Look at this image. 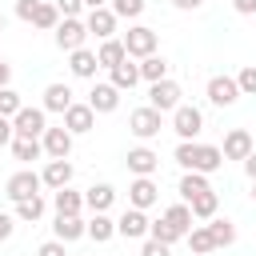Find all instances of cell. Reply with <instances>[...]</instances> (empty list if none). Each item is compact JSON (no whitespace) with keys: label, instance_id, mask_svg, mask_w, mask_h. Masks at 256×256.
I'll return each instance as SVG.
<instances>
[{"label":"cell","instance_id":"obj_1","mask_svg":"<svg viewBox=\"0 0 256 256\" xmlns=\"http://www.w3.org/2000/svg\"><path fill=\"white\" fill-rule=\"evenodd\" d=\"M40 188H44V180H40V172H32V168H24V172H16V176H8V184H4V196H8L12 204H20V200H28V196H40Z\"/></svg>","mask_w":256,"mask_h":256},{"label":"cell","instance_id":"obj_2","mask_svg":"<svg viewBox=\"0 0 256 256\" xmlns=\"http://www.w3.org/2000/svg\"><path fill=\"white\" fill-rule=\"evenodd\" d=\"M160 128H164V112H156L152 104H148V108H136V112L128 116V132H132V136H140V140L160 136Z\"/></svg>","mask_w":256,"mask_h":256},{"label":"cell","instance_id":"obj_3","mask_svg":"<svg viewBox=\"0 0 256 256\" xmlns=\"http://www.w3.org/2000/svg\"><path fill=\"white\" fill-rule=\"evenodd\" d=\"M200 128H204V112H200L196 104H180V108L172 112V132H176L180 140H196Z\"/></svg>","mask_w":256,"mask_h":256},{"label":"cell","instance_id":"obj_4","mask_svg":"<svg viewBox=\"0 0 256 256\" xmlns=\"http://www.w3.org/2000/svg\"><path fill=\"white\" fill-rule=\"evenodd\" d=\"M124 48H128V56L148 60V56H156V32H152L148 24H132V28L124 32Z\"/></svg>","mask_w":256,"mask_h":256},{"label":"cell","instance_id":"obj_5","mask_svg":"<svg viewBox=\"0 0 256 256\" xmlns=\"http://www.w3.org/2000/svg\"><path fill=\"white\" fill-rule=\"evenodd\" d=\"M12 128H16V136L40 140V136L48 132V124H44V108H20V112L12 116Z\"/></svg>","mask_w":256,"mask_h":256},{"label":"cell","instance_id":"obj_6","mask_svg":"<svg viewBox=\"0 0 256 256\" xmlns=\"http://www.w3.org/2000/svg\"><path fill=\"white\" fill-rule=\"evenodd\" d=\"M84 40H88L84 20H60L56 24V48L60 52H76V48H84Z\"/></svg>","mask_w":256,"mask_h":256},{"label":"cell","instance_id":"obj_7","mask_svg":"<svg viewBox=\"0 0 256 256\" xmlns=\"http://www.w3.org/2000/svg\"><path fill=\"white\" fill-rule=\"evenodd\" d=\"M208 100H212L216 108H232V104L240 100L236 76H212V80H208Z\"/></svg>","mask_w":256,"mask_h":256},{"label":"cell","instance_id":"obj_8","mask_svg":"<svg viewBox=\"0 0 256 256\" xmlns=\"http://www.w3.org/2000/svg\"><path fill=\"white\" fill-rule=\"evenodd\" d=\"M160 200V188H156V180L152 176H136L132 184H128V208H152Z\"/></svg>","mask_w":256,"mask_h":256},{"label":"cell","instance_id":"obj_9","mask_svg":"<svg viewBox=\"0 0 256 256\" xmlns=\"http://www.w3.org/2000/svg\"><path fill=\"white\" fill-rule=\"evenodd\" d=\"M148 100H152L156 112H176L180 108V84L176 80H160V84L148 88Z\"/></svg>","mask_w":256,"mask_h":256},{"label":"cell","instance_id":"obj_10","mask_svg":"<svg viewBox=\"0 0 256 256\" xmlns=\"http://www.w3.org/2000/svg\"><path fill=\"white\" fill-rule=\"evenodd\" d=\"M224 160H248L252 152H256V144H252V132L248 128H232L228 136H224Z\"/></svg>","mask_w":256,"mask_h":256},{"label":"cell","instance_id":"obj_11","mask_svg":"<svg viewBox=\"0 0 256 256\" xmlns=\"http://www.w3.org/2000/svg\"><path fill=\"white\" fill-rule=\"evenodd\" d=\"M84 28H88V36H96V40H112V32H116V12H112V8H92V12L84 16Z\"/></svg>","mask_w":256,"mask_h":256},{"label":"cell","instance_id":"obj_12","mask_svg":"<svg viewBox=\"0 0 256 256\" xmlns=\"http://www.w3.org/2000/svg\"><path fill=\"white\" fill-rule=\"evenodd\" d=\"M148 228H152V220H148L140 208H128V212L116 220V236H124V240H140V236H148Z\"/></svg>","mask_w":256,"mask_h":256},{"label":"cell","instance_id":"obj_13","mask_svg":"<svg viewBox=\"0 0 256 256\" xmlns=\"http://www.w3.org/2000/svg\"><path fill=\"white\" fill-rule=\"evenodd\" d=\"M40 144H44V152H48L52 160H68V152H72V132H68V128H48V132L40 136Z\"/></svg>","mask_w":256,"mask_h":256},{"label":"cell","instance_id":"obj_14","mask_svg":"<svg viewBox=\"0 0 256 256\" xmlns=\"http://www.w3.org/2000/svg\"><path fill=\"white\" fill-rule=\"evenodd\" d=\"M116 104H120V88L116 84H92V92H88V108L92 112H116Z\"/></svg>","mask_w":256,"mask_h":256},{"label":"cell","instance_id":"obj_15","mask_svg":"<svg viewBox=\"0 0 256 256\" xmlns=\"http://www.w3.org/2000/svg\"><path fill=\"white\" fill-rule=\"evenodd\" d=\"M64 128H68L72 136H80V132H92V128H96V112H92L88 104H72V108L64 112Z\"/></svg>","mask_w":256,"mask_h":256},{"label":"cell","instance_id":"obj_16","mask_svg":"<svg viewBox=\"0 0 256 256\" xmlns=\"http://www.w3.org/2000/svg\"><path fill=\"white\" fill-rule=\"evenodd\" d=\"M40 180H44V188L60 192V188H68V184H72V164H68V160H48V164H44V172H40Z\"/></svg>","mask_w":256,"mask_h":256},{"label":"cell","instance_id":"obj_17","mask_svg":"<svg viewBox=\"0 0 256 256\" xmlns=\"http://www.w3.org/2000/svg\"><path fill=\"white\" fill-rule=\"evenodd\" d=\"M68 68H72V76H80V80H92V76H96V68H100V60H96V52H88V48H76V52H68Z\"/></svg>","mask_w":256,"mask_h":256},{"label":"cell","instance_id":"obj_18","mask_svg":"<svg viewBox=\"0 0 256 256\" xmlns=\"http://www.w3.org/2000/svg\"><path fill=\"white\" fill-rule=\"evenodd\" d=\"M72 104H76V100H72V88H68V84H48V88H44V112H60V116H64Z\"/></svg>","mask_w":256,"mask_h":256},{"label":"cell","instance_id":"obj_19","mask_svg":"<svg viewBox=\"0 0 256 256\" xmlns=\"http://www.w3.org/2000/svg\"><path fill=\"white\" fill-rule=\"evenodd\" d=\"M96 60H100V68H116V64H124L128 60V48H124V40H100V48H96Z\"/></svg>","mask_w":256,"mask_h":256},{"label":"cell","instance_id":"obj_20","mask_svg":"<svg viewBox=\"0 0 256 256\" xmlns=\"http://www.w3.org/2000/svg\"><path fill=\"white\" fill-rule=\"evenodd\" d=\"M128 168H132L136 176H152V172L160 168V156H156L152 148H144V144H140V148H132V152H128Z\"/></svg>","mask_w":256,"mask_h":256},{"label":"cell","instance_id":"obj_21","mask_svg":"<svg viewBox=\"0 0 256 256\" xmlns=\"http://www.w3.org/2000/svg\"><path fill=\"white\" fill-rule=\"evenodd\" d=\"M108 84H116L120 92H132V88L140 84V64H132V56H128L124 64L112 68V80H108Z\"/></svg>","mask_w":256,"mask_h":256},{"label":"cell","instance_id":"obj_22","mask_svg":"<svg viewBox=\"0 0 256 256\" xmlns=\"http://www.w3.org/2000/svg\"><path fill=\"white\" fill-rule=\"evenodd\" d=\"M204 192H212V184H208L204 172H184V176H180V196H184V204H192V200L204 196Z\"/></svg>","mask_w":256,"mask_h":256},{"label":"cell","instance_id":"obj_23","mask_svg":"<svg viewBox=\"0 0 256 256\" xmlns=\"http://www.w3.org/2000/svg\"><path fill=\"white\" fill-rule=\"evenodd\" d=\"M112 200H116V188H112V184H92V188L84 192V208H92V212H108Z\"/></svg>","mask_w":256,"mask_h":256},{"label":"cell","instance_id":"obj_24","mask_svg":"<svg viewBox=\"0 0 256 256\" xmlns=\"http://www.w3.org/2000/svg\"><path fill=\"white\" fill-rule=\"evenodd\" d=\"M52 232H56V240H80V236H88V224L80 220V216H56V224H52Z\"/></svg>","mask_w":256,"mask_h":256},{"label":"cell","instance_id":"obj_25","mask_svg":"<svg viewBox=\"0 0 256 256\" xmlns=\"http://www.w3.org/2000/svg\"><path fill=\"white\" fill-rule=\"evenodd\" d=\"M220 164H224V152H220L216 144H200V148H196V168H192V172H204V176H208V172H216Z\"/></svg>","mask_w":256,"mask_h":256},{"label":"cell","instance_id":"obj_26","mask_svg":"<svg viewBox=\"0 0 256 256\" xmlns=\"http://www.w3.org/2000/svg\"><path fill=\"white\" fill-rule=\"evenodd\" d=\"M52 204H56V216H80L84 196H80V192H72V188H60V192L52 196Z\"/></svg>","mask_w":256,"mask_h":256},{"label":"cell","instance_id":"obj_27","mask_svg":"<svg viewBox=\"0 0 256 256\" xmlns=\"http://www.w3.org/2000/svg\"><path fill=\"white\" fill-rule=\"evenodd\" d=\"M88 236H92L96 244L112 240V236H116V220H112L108 212H92V220H88Z\"/></svg>","mask_w":256,"mask_h":256},{"label":"cell","instance_id":"obj_28","mask_svg":"<svg viewBox=\"0 0 256 256\" xmlns=\"http://www.w3.org/2000/svg\"><path fill=\"white\" fill-rule=\"evenodd\" d=\"M140 80H148V84L168 80V60H164V56H148V60H140Z\"/></svg>","mask_w":256,"mask_h":256},{"label":"cell","instance_id":"obj_29","mask_svg":"<svg viewBox=\"0 0 256 256\" xmlns=\"http://www.w3.org/2000/svg\"><path fill=\"white\" fill-rule=\"evenodd\" d=\"M188 208H192V216H196V220H216L220 196H216V192H204V196H196V200H192Z\"/></svg>","mask_w":256,"mask_h":256},{"label":"cell","instance_id":"obj_30","mask_svg":"<svg viewBox=\"0 0 256 256\" xmlns=\"http://www.w3.org/2000/svg\"><path fill=\"white\" fill-rule=\"evenodd\" d=\"M40 152H44L40 140H28V136H16V140H12V156L24 160V164H28V160H40Z\"/></svg>","mask_w":256,"mask_h":256},{"label":"cell","instance_id":"obj_31","mask_svg":"<svg viewBox=\"0 0 256 256\" xmlns=\"http://www.w3.org/2000/svg\"><path fill=\"white\" fill-rule=\"evenodd\" d=\"M148 236H152V240H160V244H168V248H172V244H176V240H180V236H184V232H180V228H176V224H168V220H164V216H160V220H152V228H148Z\"/></svg>","mask_w":256,"mask_h":256},{"label":"cell","instance_id":"obj_32","mask_svg":"<svg viewBox=\"0 0 256 256\" xmlns=\"http://www.w3.org/2000/svg\"><path fill=\"white\" fill-rule=\"evenodd\" d=\"M164 220H168V224H176V228H180V232L188 236V232H192V220H196V216H192V208H188V204H172V208L164 212Z\"/></svg>","mask_w":256,"mask_h":256},{"label":"cell","instance_id":"obj_33","mask_svg":"<svg viewBox=\"0 0 256 256\" xmlns=\"http://www.w3.org/2000/svg\"><path fill=\"white\" fill-rule=\"evenodd\" d=\"M208 232H212V244H216V248H228V244L236 240V224H232V220H212Z\"/></svg>","mask_w":256,"mask_h":256},{"label":"cell","instance_id":"obj_34","mask_svg":"<svg viewBox=\"0 0 256 256\" xmlns=\"http://www.w3.org/2000/svg\"><path fill=\"white\" fill-rule=\"evenodd\" d=\"M188 248H192L196 256H208V252H216V244H212V232H208V224H204V228H192V232H188Z\"/></svg>","mask_w":256,"mask_h":256},{"label":"cell","instance_id":"obj_35","mask_svg":"<svg viewBox=\"0 0 256 256\" xmlns=\"http://www.w3.org/2000/svg\"><path fill=\"white\" fill-rule=\"evenodd\" d=\"M32 24L44 28V32H56V24H60V8H56V4H40L36 16H32Z\"/></svg>","mask_w":256,"mask_h":256},{"label":"cell","instance_id":"obj_36","mask_svg":"<svg viewBox=\"0 0 256 256\" xmlns=\"http://www.w3.org/2000/svg\"><path fill=\"white\" fill-rule=\"evenodd\" d=\"M40 216H44V196H28V200L16 204V220H32L36 224Z\"/></svg>","mask_w":256,"mask_h":256},{"label":"cell","instance_id":"obj_37","mask_svg":"<svg viewBox=\"0 0 256 256\" xmlns=\"http://www.w3.org/2000/svg\"><path fill=\"white\" fill-rule=\"evenodd\" d=\"M196 148H200L196 140H180V144H176V164H180L184 172H192V168H196Z\"/></svg>","mask_w":256,"mask_h":256},{"label":"cell","instance_id":"obj_38","mask_svg":"<svg viewBox=\"0 0 256 256\" xmlns=\"http://www.w3.org/2000/svg\"><path fill=\"white\" fill-rule=\"evenodd\" d=\"M108 8L116 12V20H136V16L144 12V0H112Z\"/></svg>","mask_w":256,"mask_h":256},{"label":"cell","instance_id":"obj_39","mask_svg":"<svg viewBox=\"0 0 256 256\" xmlns=\"http://www.w3.org/2000/svg\"><path fill=\"white\" fill-rule=\"evenodd\" d=\"M20 108H24V104H20V92H12V88H0V116H8V120H12Z\"/></svg>","mask_w":256,"mask_h":256},{"label":"cell","instance_id":"obj_40","mask_svg":"<svg viewBox=\"0 0 256 256\" xmlns=\"http://www.w3.org/2000/svg\"><path fill=\"white\" fill-rule=\"evenodd\" d=\"M236 84H240V96H256V64H248V68H240V76H236Z\"/></svg>","mask_w":256,"mask_h":256},{"label":"cell","instance_id":"obj_41","mask_svg":"<svg viewBox=\"0 0 256 256\" xmlns=\"http://www.w3.org/2000/svg\"><path fill=\"white\" fill-rule=\"evenodd\" d=\"M56 8L64 12V20H80V8H84V0H56Z\"/></svg>","mask_w":256,"mask_h":256},{"label":"cell","instance_id":"obj_42","mask_svg":"<svg viewBox=\"0 0 256 256\" xmlns=\"http://www.w3.org/2000/svg\"><path fill=\"white\" fill-rule=\"evenodd\" d=\"M36 8H40V0H16V16L28 20V24H32V16H36Z\"/></svg>","mask_w":256,"mask_h":256},{"label":"cell","instance_id":"obj_43","mask_svg":"<svg viewBox=\"0 0 256 256\" xmlns=\"http://www.w3.org/2000/svg\"><path fill=\"white\" fill-rule=\"evenodd\" d=\"M140 256H168V244H160V240H144V248H140Z\"/></svg>","mask_w":256,"mask_h":256},{"label":"cell","instance_id":"obj_44","mask_svg":"<svg viewBox=\"0 0 256 256\" xmlns=\"http://www.w3.org/2000/svg\"><path fill=\"white\" fill-rule=\"evenodd\" d=\"M36 256H68V252H64V240H48L36 248Z\"/></svg>","mask_w":256,"mask_h":256},{"label":"cell","instance_id":"obj_45","mask_svg":"<svg viewBox=\"0 0 256 256\" xmlns=\"http://www.w3.org/2000/svg\"><path fill=\"white\" fill-rule=\"evenodd\" d=\"M12 140H16V128H12V120H8V116H0V148H4V144H12Z\"/></svg>","mask_w":256,"mask_h":256},{"label":"cell","instance_id":"obj_46","mask_svg":"<svg viewBox=\"0 0 256 256\" xmlns=\"http://www.w3.org/2000/svg\"><path fill=\"white\" fill-rule=\"evenodd\" d=\"M12 228H16V216L0 212V240H8V236H12Z\"/></svg>","mask_w":256,"mask_h":256},{"label":"cell","instance_id":"obj_47","mask_svg":"<svg viewBox=\"0 0 256 256\" xmlns=\"http://www.w3.org/2000/svg\"><path fill=\"white\" fill-rule=\"evenodd\" d=\"M232 8H236L240 16H252V12H256V0H232Z\"/></svg>","mask_w":256,"mask_h":256},{"label":"cell","instance_id":"obj_48","mask_svg":"<svg viewBox=\"0 0 256 256\" xmlns=\"http://www.w3.org/2000/svg\"><path fill=\"white\" fill-rule=\"evenodd\" d=\"M8 80H12V68L0 60V88H8Z\"/></svg>","mask_w":256,"mask_h":256},{"label":"cell","instance_id":"obj_49","mask_svg":"<svg viewBox=\"0 0 256 256\" xmlns=\"http://www.w3.org/2000/svg\"><path fill=\"white\" fill-rule=\"evenodd\" d=\"M172 4H176V8H184V12H192V8H200L204 0H172Z\"/></svg>","mask_w":256,"mask_h":256},{"label":"cell","instance_id":"obj_50","mask_svg":"<svg viewBox=\"0 0 256 256\" xmlns=\"http://www.w3.org/2000/svg\"><path fill=\"white\" fill-rule=\"evenodd\" d=\"M244 172H248V176H252V180H256V152H252V156H248V160H244Z\"/></svg>","mask_w":256,"mask_h":256},{"label":"cell","instance_id":"obj_51","mask_svg":"<svg viewBox=\"0 0 256 256\" xmlns=\"http://www.w3.org/2000/svg\"><path fill=\"white\" fill-rule=\"evenodd\" d=\"M108 4H112V0H84V8H88V12H92V8H108Z\"/></svg>","mask_w":256,"mask_h":256},{"label":"cell","instance_id":"obj_52","mask_svg":"<svg viewBox=\"0 0 256 256\" xmlns=\"http://www.w3.org/2000/svg\"><path fill=\"white\" fill-rule=\"evenodd\" d=\"M0 32H4V16H0Z\"/></svg>","mask_w":256,"mask_h":256},{"label":"cell","instance_id":"obj_53","mask_svg":"<svg viewBox=\"0 0 256 256\" xmlns=\"http://www.w3.org/2000/svg\"><path fill=\"white\" fill-rule=\"evenodd\" d=\"M252 184H256V180H252ZM252 200H256V188H252Z\"/></svg>","mask_w":256,"mask_h":256}]
</instances>
